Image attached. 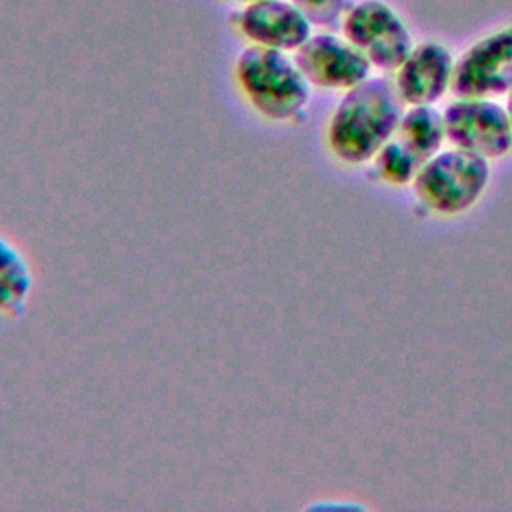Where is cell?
Instances as JSON below:
<instances>
[{"label": "cell", "mask_w": 512, "mask_h": 512, "mask_svg": "<svg viewBox=\"0 0 512 512\" xmlns=\"http://www.w3.org/2000/svg\"><path fill=\"white\" fill-rule=\"evenodd\" d=\"M404 106L394 80L384 76H368L346 90L326 128L332 156L348 166L370 162L394 138Z\"/></svg>", "instance_id": "1"}, {"label": "cell", "mask_w": 512, "mask_h": 512, "mask_svg": "<svg viewBox=\"0 0 512 512\" xmlns=\"http://www.w3.org/2000/svg\"><path fill=\"white\" fill-rule=\"evenodd\" d=\"M244 100L268 122L298 124L310 104V84L290 52L248 44L234 62Z\"/></svg>", "instance_id": "2"}, {"label": "cell", "mask_w": 512, "mask_h": 512, "mask_svg": "<svg viewBox=\"0 0 512 512\" xmlns=\"http://www.w3.org/2000/svg\"><path fill=\"white\" fill-rule=\"evenodd\" d=\"M488 182L490 160L452 146L440 150L418 168L412 190L428 210L456 216L482 198Z\"/></svg>", "instance_id": "3"}, {"label": "cell", "mask_w": 512, "mask_h": 512, "mask_svg": "<svg viewBox=\"0 0 512 512\" xmlns=\"http://www.w3.org/2000/svg\"><path fill=\"white\" fill-rule=\"evenodd\" d=\"M342 36L382 72H396L414 48L412 34L400 14L382 0H362L342 18Z\"/></svg>", "instance_id": "4"}, {"label": "cell", "mask_w": 512, "mask_h": 512, "mask_svg": "<svg viewBox=\"0 0 512 512\" xmlns=\"http://www.w3.org/2000/svg\"><path fill=\"white\" fill-rule=\"evenodd\" d=\"M446 140L460 150L496 160L512 150L506 106L492 98H454L444 110Z\"/></svg>", "instance_id": "5"}, {"label": "cell", "mask_w": 512, "mask_h": 512, "mask_svg": "<svg viewBox=\"0 0 512 512\" xmlns=\"http://www.w3.org/2000/svg\"><path fill=\"white\" fill-rule=\"evenodd\" d=\"M512 90V24L476 40L458 60L450 92L456 98H492Z\"/></svg>", "instance_id": "6"}, {"label": "cell", "mask_w": 512, "mask_h": 512, "mask_svg": "<svg viewBox=\"0 0 512 512\" xmlns=\"http://www.w3.org/2000/svg\"><path fill=\"white\" fill-rule=\"evenodd\" d=\"M292 56L308 84L322 90L346 92L372 72V64L352 42L328 30L310 34Z\"/></svg>", "instance_id": "7"}, {"label": "cell", "mask_w": 512, "mask_h": 512, "mask_svg": "<svg viewBox=\"0 0 512 512\" xmlns=\"http://www.w3.org/2000/svg\"><path fill=\"white\" fill-rule=\"evenodd\" d=\"M238 34L252 46L296 52L312 34L310 20L292 0H258L238 8Z\"/></svg>", "instance_id": "8"}, {"label": "cell", "mask_w": 512, "mask_h": 512, "mask_svg": "<svg viewBox=\"0 0 512 512\" xmlns=\"http://www.w3.org/2000/svg\"><path fill=\"white\" fill-rule=\"evenodd\" d=\"M454 56L434 40L416 44L398 66L394 86L406 106L436 104L452 86Z\"/></svg>", "instance_id": "9"}, {"label": "cell", "mask_w": 512, "mask_h": 512, "mask_svg": "<svg viewBox=\"0 0 512 512\" xmlns=\"http://www.w3.org/2000/svg\"><path fill=\"white\" fill-rule=\"evenodd\" d=\"M34 290V274L26 254L0 234V316L20 318Z\"/></svg>", "instance_id": "10"}, {"label": "cell", "mask_w": 512, "mask_h": 512, "mask_svg": "<svg viewBox=\"0 0 512 512\" xmlns=\"http://www.w3.org/2000/svg\"><path fill=\"white\" fill-rule=\"evenodd\" d=\"M420 162V166L442 150L446 140L444 116L434 104L408 106L402 112L398 130L394 134Z\"/></svg>", "instance_id": "11"}, {"label": "cell", "mask_w": 512, "mask_h": 512, "mask_svg": "<svg viewBox=\"0 0 512 512\" xmlns=\"http://www.w3.org/2000/svg\"><path fill=\"white\" fill-rule=\"evenodd\" d=\"M372 162H374V172L384 182L394 186L412 184L420 168V162L416 160V156L396 136L376 152Z\"/></svg>", "instance_id": "12"}, {"label": "cell", "mask_w": 512, "mask_h": 512, "mask_svg": "<svg viewBox=\"0 0 512 512\" xmlns=\"http://www.w3.org/2000/svg\"><path fill=\"white\" fill-rule=\"evenodd\" d=\"M300 12L310 20L312 26L330 30L342 24L344 14L348 12V0H292Z\"/></svg>", "instance_id": "13"}, {"label": "cell", "mask_w": 512, "mask_h": 512, "mask_svg": "<svg viewBox=\"0 0 512 512\" xmlns=\"http://www.w3.org/2000/svg\"><path fill=\"white\" fill-rule=\"evenodd\" d=\"M506 110H508V116H510V124H512V90L508 92V100H506Z\"/></svg>", "instance_id": "14"}, {"label": "cell", "mask_w": 512, "mask_h": 512, "mask_svg": "<svg viewBox=\"0 0 512 512\" xmlns=\"http://www.w3.org/2000/svg\"><path fill=\"white\" fill-rule=\"evenodd\" d=\"M228 2H234L238 6H244V4H250V2H258V0H228Z\"/></svg>", "instance_id": "15"}]
</instances>
